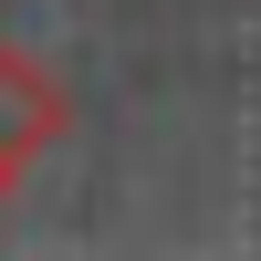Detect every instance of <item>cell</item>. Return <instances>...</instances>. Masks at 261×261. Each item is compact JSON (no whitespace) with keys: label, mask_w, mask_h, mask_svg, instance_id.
<instances>
[{"label":"cell","mask_w":261,"mask_h":261,"mask_svg":"<svg viewBox=\"0 0 261 261\" xmlns=\"http://www.w3.org/2000/svg\"><path fill=\"white\" fill-rule=\"evenodd\" d=\"M63 115H73V105H63V73H42L32 53L0 42V188H11L21 167L63 136Z\"/></svg>","instance_id":"6da1fadb"}]
</instances>
